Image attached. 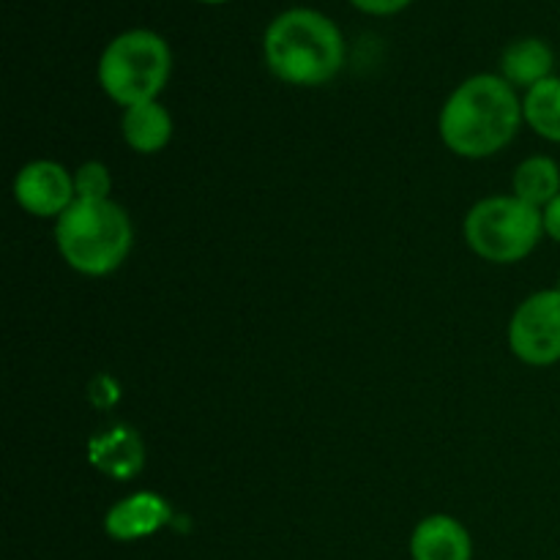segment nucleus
<instances>
[{"label": "nucleus", "instance_id": "obj_1", "mask_svg": "<svg viewBox=\"0 0 560 560\" xmlns=\"http://www.w3.org/2000/svg\"><path fill=\"white\" fill-rule=\"evenodd\" d=\"M523 120V102L501 74H476L446 98L438 126L452 153L487 159L514 140Z\"/></svg>", "mask_w": 560, "mask_h": 560}, {"label": "nucleus", "instance_id": "obj_2", "mask_svg": "<svg viewBox=\"0 0 560 560\" xmlns=\"http://www.w3.org/2000/svg\"><path fill=\"white\" fill-rule=\"evenodd\" d=\"M262 58L271 74L288 85H326L345 63L342 31L323 11L295 5L273 16L266 27Z\"/></svg>", "mask_w": 560, "mask_h": 560}, {"label": "nucleus", "instance_id": "obj_3", "mask_svg": "<svg viewBox=\"0 0 560 560\" xmlns=\"http://www.w3.org/2000/svg\"><path fill=\"white\" fill-rule=\"evenodd\" d=\"M55 244L66 266L85 277H104L124 266L135 244L131 219L113 200H74L55 219Z\"/></svg>", "mask_w": 560, "mask_h": 560}, {"label": "nucleus", "instance_id": "obj_4", "mask_svg": "<svg viewBox=\"0 0 560 560\" xmlns=\"http://www.w3.org/2000/svg\"><path fill=\"white\" fill-rule=\"evenodd\" d=\"M173 71L170 44L148 27L118 33L98 58V85L120 107L156 102Z\"/></svg>", "mask_w": 560, "mask_h": 560}, {"label": "nucleus", "instance_id": "obj_5", "mask_svg": "<svg viewBox=\"0 0 560 560\" xmlns=\"http://www.w3.org/2000/svg\"><path fill=\"white\" fill-rule=\"evenodd\" d=\"M545 235V217L514 195L485 197L465 217L468 246L487 262L509 266L536 249Z\"/></svg>", "mask_w": 560, "mask_h": 560}, {"label": "nucleus", "instance_id": "obj_6", "mask_svg": "<svg viewBox=\"0 0 560 560\" xmlns=\"http://www.w3.org/2000/svg\"><path fill=\"white\" fill-rule=\"evenodd\" d=\"M509 345L530 366L560 361V290H541L517 306L509 323Z\"/></svg>", "mask_w": 560, "mask_h": 560}, {"label": "nucleus", "instance_id": "obj_7", "mask_svg": "<svg viewBox=\"0 0 560 560\" xmlns=\"http://www.w3.org/2000/svg\"><path fill=\"white\" fill-rule=\"evenodd\" d=\"M14 197L27 213L42 219H58L77 200L74 173L58 162L38 159L25 164L14 178Z\"/></svg>", "mask_w": 560, "mask_h": 560}, {"label": "nucleus", "instance_id": "obj_8", "mask_svg": "<svg viewBox=\"0 0 560 560\" xmlns=\"http://www.w3.org/2000/svg\"><path fill=\"white\" fill-rule=\"evenodd\" d=\"M173 520V509L156 492H135L115 503L104 517V530L115 541H140L162 530Z\"/></svg>", "mask_w": 560, "mask_h": 560}, {"label": "nucleus", "instance_id": "obj_9", "mask_svg": "<svg viewBox=\"0 0 560 560\" xmlns=\"http://www.w3.org/2000/svg\"><path fill=\"white\" fill-rule=\"evenodd\" d=\"M470 556H474L470 534L459 520L448 514H432L421 520L410 536L413 560H470Z\"/></svg>", "mask_w": 560, "mask_h": 560}, {"label": "nucleus", "instance_id": "obj_10", "mask_svg": "<svg viewBox=\"0 0 560 560\" xmlns=\"http://www.w3.org/2000/svg\"><path fill=\"white\" fill-rule=\"evenodd\" d=\"M88 457L102 474L113 479L126 481L137 476L145 463V448H142L140 435L129 427H115V430L102 432L88 443Z\"/></svg>", "mask_w": 560, "mask_h": 560}, {"label": "nucleus", "instance_id": "obj_11", "mask_svg": "<svg viewBox=\"0 0 560 560\" xmlns=\"http://www.w3.org/2000/svg\"><path fill=\"white\" fill-rule=\"evenodd\" d=\"M552 66H556V55H552L550 44L541 38H520V42L509 44L501 55L503 80L512 88H525V91L552 77Z\"/></svg>", "mask_w": 560, "mask_h": 560}, {"label": "nucleus", "instance_id": "obj_12", "mask_svg": "<svg viewBox=\"0 0 560 560\" xmlns=\"http://www.w3.org/2000/svg\"><path fill=\"white\" fill-rule=\"evenodd\" d=\"M120 131L131 151L159 153L173 140V115L159 102L135 104V107L124 109Z\"/></svg>", "mask_w": 560, "mask_h": 560}, {"label": "nucleus", "instance_id": "obj_13", "mask_svg": "<svg viewBox=\"0 0 560 560\" xmlns=\"http://www.w3.org/2000/svg\"><path fill=\"white\" fill-rule=\"evenodd\" d=\"M514 197L545 211L560 195V167L550 156H530L514 170Z\"/></svg>", "mask_w": 560, "mask_h": 560}, {"label": "nucleus", "instance_id": "obj_14", "mask_svg": "<svg viewBox=\"0 0 560 560\" xmlns=\"http://www.w3.org/2000/svg\"><path fill=\"white\" fill-rule=\"evenodd\" d=\"M523 118L539 137L560 142V77H547L525 91Z\"/></svg>", "mask_w": 560, "mask_h": 560}, {"label": "nucleus", "instance_id": "obj_15", "mask_svg": "<svg viewBox=\"0 0 560 560\" xmlns=\"http://www.w3.org/2000/svg\"><path fill=\"white\" fill-rule=\"evenodd\" d=\"M77 200H109L113 191V175L102 162H85L74 170Z\"/></svg>", "mask_w": 560, "mask_h": 560}, {"label": "nucleus", "instance_id": "obj_16", "mask_svg": "<svg viewBox=\"0 0 560 560\" xmlns=\"http://www.w3.org/2000/svg\"><path fill=\"white\" fill-rule=\"evenodd\" d=\"M361 14H370V16H392L399 14V11L408 9L413 0H350Z\"/></svg>", "mask_w": 560, "mask_h": 560}, {"label": "nucleus", "instance_id": "obj_17", "mask_svg": "<svg viewBox=\"0 0 560 560\" xmlns=\"http://www.w3.org/2000/svg\"><path fill=\"white\" fill-rule=\"evenodd\" d=\"M541 217H545V233L560 244V195L541 211Z\"/></svg>", "mask_w": 560, "mask_h": 560}, {"label": "nucleus", "instance_id": "obj_18", "mask_svg": "<svg viewBox=\"0 0 560 560\" xmlns=\"http://www.w3.org/2000/svg\"><path fill=\"white\" fill-rule=\"evenodd\" d=\"M197 3H202V5H222V3H230V0H197Z\"/></svg>", "mask_w": 560, "mask_h": 560}, {"label": "nucleus", "instance_id": "obj_19", "mask_svg": "<svg viewBox=\"0 0 560 560\" xmlns=\"http://www.w3.org/2000/svg\"><path fill=\"white\" fill-rule=\"evenodd\" d=\"M556 290H560V279H558V288Z\"/></svg>", "mask_w": 560, "mask_h": 560}]
</instances>
